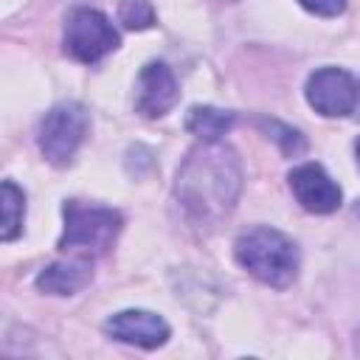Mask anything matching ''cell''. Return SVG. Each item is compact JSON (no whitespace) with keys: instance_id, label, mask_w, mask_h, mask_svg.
Wrapping results in <instances>:
<instances>
[{"instance_id":"obj_1","label":"cell","mask_w":360,"mask_h":360,"mask_svg":"<svg viewBox=\"0 0 360 360\" xmlns=\"http://www.w3.org/2000/svg\"><path fill=\"white\" fill-rule=\"evenodd\" d=\"M242 191V166L231 146L219 141H205L191 149L183 160L174 183L177 202L191 225L214 228L222 222Z\"/></svg>"},{"instance_id":"obj_2","label":"cell","mask_w":360,"mask_h":360,"mask_svg":"<svg viewBox=\"0 0 360 360\" xmlns=\"http://www.w3.org/2000/svg\"><path fill=\"white\" fill-rule=\"evenodd\" d=\"M233 256L253 278L267 287H287L298 273V250L290 236L276 228H250L233 242Z\"/></svg>"},{"instance_id":"obj_3","label":"cell","mask_w":360,"mask_h":360,"mask_svg":"<svg viewBox=\"0 0 360 360\" xmlns=\"http://www.w3.org/2000/svg\"><path fill=\"white\" fill-rule=\"evenodd\" d=\"M121 214L104 205H87L79 200L65 202V231L59 248L82 256H101L112 248L121 231Z\"/></svg>"},{"instance_id":"obj_4","label":"cell","mask_w":360,"mask_h":360,"mask_svg":"<svg viewBox=\"0 0 360 360\" xmlns=\"http://www.w3.org/2000/svg\"><path fill=\"white\" fill-rule=\"evenodd\" d=\"M87 129H90V115L82 104L76 101L56 104L53 110L45 112V118L37 127V143L42 158L51 166H68L76 149L84 143Z\"/></svg>"},{"instance_id":"obj_5","label":"cell","mask_w":360,"mask_h":360,"mask_svg":"<svg viewBox=\"0 0 360 360\" xmlns=\"http://www.w3.org/2000/svg\"><path fill=\"white\" fill-rule=\"evenodd\" d=\"M118 48V31L96 8H73L65 20V53L76 62H98Z\"/></svg>"},{"instance_id":"obj_6","label":"cell","mask_w":360,"mask_h":360,"mask_svg":"<svg viewBox=\"0 0 360 360\" xmlns=\"http://www.w3.org/2000/svg\"><path fill=\"white\" fill-rule=\"evenodd\" d=\"M360 87L340 68H321L307 79V101L326 118H340L357 110Z\"/></svg>"},{"instance_id":"obj_7","label":"cell","mask_w":360,"mask_h":360,"mask_svg":"<svg viewBox=\"0 0 360 360\" xmlns=\"http://www.w3.org/2000/svg\"><path fill=\"white\" fill-rule=\"evenodd\" d=\"M290 188L295 194V200L301 202V208H307L309 214H332L338 211L343 194L340 186L323 172L321 163H301L290 172Z\"/></svg>"},{"instance_id":"obj_8","label":"cell","mask_w":360,"mask_h":360,"mask_svg":"<svg viewBox=\"0 0 360 360\" xmlns=\"http://www.w3.org/2000/svg\"><path fill=\"white\" fill-rule=\"evenodd\" d=\"M104 332L121 343L141 346V349H158L169 340V323L146 309H124L104 321Z\"/></svg>"},{"instance_id":"obj_9","label":"cell","mask_w":360,"mask_h":360,"mask_svg":"<svg viewBox=\"0 0 360 360\" xmlns=\"http://www.w3.org/2000/svg\"><path fill=\"white\" fill-rule=\"evenodd\" d=\"M180 98L177 82L172 70L163 62H149L138 73V93H135V110L143 118H160L166 115Z\"/></svg>"},{"instance_id":"obj_10","label":"cell","mask_w":360,"mask_h":360,"mask_svg":"<svg viewBox=\"0 0 360 360\" xmlns=\"http://www.w3.org/2000/svg\"><path fill=\"white\" fill-rule=\"evenodd\" d=\"M93 278V267L87 259H73V262H53L37 276V287L51 295H73L84 290Z\"/></svg>"},{"instance_id":"obj_11","label":"cell","mask_w":360,"mask_h":360,"mask_svg":"<svg viewBox=\"0 0 360 360\" xmlns=\"http://www.w3.org/2000/svg\"><path fill=\"white\" fill-rule=\"evenodd\" d=\"M186 127L202 141H219V135H225L233 127V112L217 107H191Z\"/></svg>"},{"instance_id":"obj_12","label":"cell","mask_w":360,"mask_h":360,"mask_svg":"<svg viewBox=\"0 0 360 360\" xmlns=\"http://www.w3.org/2000/svg\"><path fill=\"white\" fill-rule=\"evenodd\" d=\"M0 205H3L0 239L11 242L22 231V217H25V194H22V188H17L11 180H3V186H0Z\"/></svg>"},{"instance_id":"obj_13","label":"cell","mask_w":360,"mask_h":360,"mask_svg":"<svg viewBox=\"0 0 360 360\" xmlns=\"http://www.w3.org/2000/svg\"><path fill=\"white\" fill-rule=\"evenodd\" d=\"M118 20H121L127 28L143 31V28L155 25V8H152L149 0H121V6H118Z\"/></svg>"},{"instance_id":"obj_14","label":"cell","mask_w":360,"mask_h":360,"mask_svg":"<svg viewBox=\"0 0 360 360\" xmlns=\"http://www.w3.org/2000/svg\"><path fill=\"white\" fill-rule=\"evenodd\" d=\"M264 127H267L270 138L281 146V152H284V155L295 158V155H301V152L307 149L304 135H301V132H295L292 127H284V124H278V121H264Z\"/></svg>"},{"instance_id":"obj_15","label":"cell","mask_w":360,"mask_h":360,"mask_svg":"<svg viewBox=\"0 0 360 360\" xmlns=\"http://www.w3.org/2000/svg\"><path fill=\"white\" fill-rule=\"evenodd\" d=\"M298 3L304 8L321 14V17H335V14H340L346 8V0H298Z\"/></svg>"},{"instance_id":"obj_16","label":"cell","mask_w":360,"mask_h":360,"mask_svg":"<svg viewBox=\"0 0 360 360\" xmlns=\"http://www.w3.org/2000/svg\"><path fill=\"white\" fill-rule=\"evenodd\" d=\"M354 149H357V158H360V138H357V143H354Z\"/></svg>"},{"instance_id":"obj_17","label":"cell","mask_w":360,"mask_h":360,"mask_svg":"<svg viewBox=\"0 0 360 360\" xmlns=\"http://www.w3.org/2000/svg\"><path fill=\"white\" fill-rule=\"evenodd\" d=\"M357 107H360V98H357Z\"/></svg>"}]
</instances>
